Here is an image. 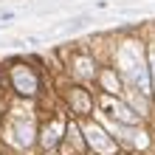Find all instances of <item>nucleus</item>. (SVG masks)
Returning a JSON list of instances; mask_svg holds the SVG:
<instances>
[]
</instances>
